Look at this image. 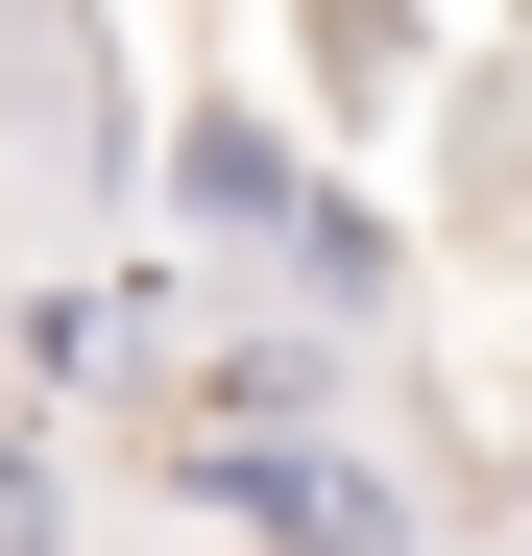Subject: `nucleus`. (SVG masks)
I'll use <instances>...</instances> for the list:
<instances>
[{"mask_svg":"<svg viewBox=\"0 0 532 556\" xmlns=\"http://www.w3.org/2000/svg\"><path fill=\"white\" fill-rule=\"evenodd\" d=\"M169 388H194V435H315V412H339V339H315V315H194Z\"/></svg>","mask_w":532,"mask_h":556,"instance_id":"nucleus-3","label":"nucleus"},{"mask_svg":"<svg viewBox=\"0 0 532 556\" xmlns=\"http://www.w3.org/2000/svg\"><path fill=\"white\" fill-rule=\"evenodd\" d=\"M169 218H194V242H242V266H291V315H315V339H364V315L411 291V242L339 194V169L266 122V98H194V122H169Z\"/></svg>","mask_w":532,"mask_h":556,"instance_id":"nucleus-1","label":"nucleus"},{"mask_svg":"<svg viewBox=\"0 0 532 556\" xmlns=\"http://www.w3.org/2000/svg\"><path fill=\"white\" fill-rule=\"evenodd\" d=\"M73 508H49V435H0V556H49Z\"/></svg>","mask_w":532,"mask_h":556,"instance_id":"nucleus-4","label":"nucleus"},{"mask_svg":"<svg viewBox=\"0 0 532 556\" xmlns=\"http://www.w3.org/2000/svg\"><path fill=\"white\" fill-rule=\"evenodd\" d=\"M194 508L242 556H435V508L388 459H339V435H194Z\"/></svg>","mask_w":532,"mask_h":556,"instance_id":"nucleus-2","label":"nucleus"}]
</instances>
